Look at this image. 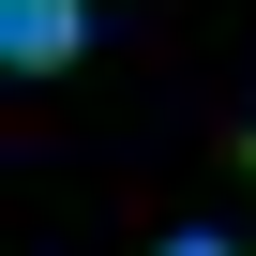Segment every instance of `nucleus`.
<instances>
[{
  "instance_id": "nucleus-2",
  "label": "nucleus",
  "mask_w": 256,
  "mask_h": 256,
  "mask_svg": "<svg viewBox=\"0 0 256 256\" xmlns=\"http://www.w3.org/2000/svg\"><path fill=\"white\" fill-rule=\"evenodd\" d=\"M166 256H226V241H166Z\"/></svg>"
},
{
  "instance_id": "nucleus-1",
  "label": "nucleus",
  "mask_w": 256,
  "mask_h": 256,
  "mask_svg": "<svg viewBox=\"0 0 256 256\" xmlns=\"http://www.w3.org/2000/svg\"><path fill=\"white\" fill-rule=\"evenodd\" d=\"M90 46V0H0V60H16V76H60Z\"/></svg>"
}]
</instances>
